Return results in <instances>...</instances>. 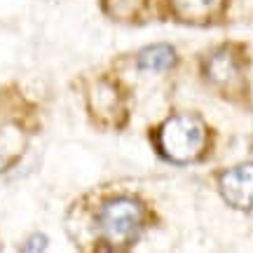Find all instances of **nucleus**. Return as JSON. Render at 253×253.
<instances>
[{"instance_id":"1","label":"nucleus","mask_w":253,"mask_h":253,"mask_svg":"<svg viewBox=\"0 0 253 253\" xmlns=\"http://www.w3.org/2000/svg\"><path fill=\"white\" fill-rule=\"evenodd\" d=\"M207 143V131L199 120L190 115H173L160 129V150L171 162L195 160Z\"/></svg>"},{"instance_id":"2","label":"nucleus","mask_w":253,"mask_h":253,"mask_svg":"<svg viewBox=\"0 0 253 253\" xmlns=\"http://www.w3.org/2000/svg\"><path fill=\"white\" fill-rule=\"evenodd\" d=\"M99 230L113 249L134 244L141 232V209L131 199H110L99 211Z\"/></svg>"},{"instance_id":"3","label":"nucleus","mask_w":253,"mask_h":253,"mask_svg":"<svg viewBox=\"0 0 253 253\" xmlns=\"http://www.w3.org/2000/svg\"><path fill=\"white\" fill-rule=\"evenodd\" d=\"M220 195L230 207L249 211L253 209V164H239L227 169L218 181Z\"/></svg>"},{"instance_id":"4","label":"nucleus","mask_w":253,"mask_h":253,"mask_svg":"<svg viewBox=\"0 0 253 253\" xmlns=\"http://www.w3.org/2000/svg\"><path fill=\"white\" fill-rule=\"evenodd\" d=\"M173 63H176V52L171 45H150L138 54V66L145 71L162 73L173 68Z\"/></svg>"},{"instance_id":"5","label":"nucleus","mask_w":253,"mask_h":253,"mask_svg":"<svg viewBox=\"0 0 253 253\" xmlns=\"http://www.w3.org/2000/svg\"><path fill=\"white\" fill-rule=\"evenodd\" d=\"M173 5H176V12L185 19H199L207 17L218 5V0H173Z\"/></svg>"},{"instance_id":"6","label":"nucleus","mask_w":253,"mask_h":253,"mask_svg":"<svg viewBox=\"0 0 253 253\" xmlns=\"http://www.w3.org/2000/svg\"><path fill=\"white\" fill-rule=\"evenodd\" d=\"M24 249H26V251H40V249H45V237H40V235L33 237L31 244H26Z\"/></svg>"}]
</instances>
